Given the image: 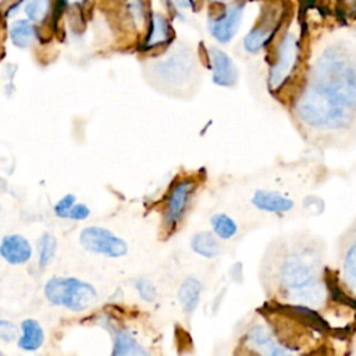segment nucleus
Returning a JSON list of instances; mask_svg holds the SVG:
<instances>
[{"label":"nucleus","instance_id":"nucleus-17","mask_svg":"<svg viewBox=\"0 0 356 356\" xmlns=\"http://www.w3.org/2000/svg\"><path fill=\"white\" fill-rule=\"evenodd\" d=\"M114 356H125V355H147L145 348H142L134 337L127 332L125 330H115L114 331Z\"/></svg>","mask_w":356,"mask_h":356},{"label":"nucleus","instance_id":"nucleus-11","mask_svg":"<svg viewBox=\"0 0 356 356\" xmlns=\"http://www.w3.org/2000/svg\"><path fill=\"white\" fill-rule=\"evenodd\" d=\"M0 253L10 264H22L31 259L32 248L26 238L18 234H11L3 238Z\"/></svg>","mask_w":356,"mask_h":356},{"label":"nucleus","instance_id":"nucleus-8","mask_svg":"<svg viewBox=\"0 0 356 356\" xmlns=\"http://www.w3.org/2000/svg\"><path fill=\"white\" fill-rule=\"evenodd\" d=\"M242 4L229 6L220 18H216L210 22V33L221 43L229 42L238 32L242 19Z\"/></svg>","mask_w":356,"mask_h":356},{"label":"nucleus","instance_id":"nucleus-9","mask_svg":"<svg viewBox=\"0 0 356 356\" xmlns=\"http://www.w3.org/2000/svg\"><path fill=\"white\" fill-rule=\"evenodd\" d=\"M210 61H211V68H213V82L218 86H234L238 79V70L231 60V57L217 49L211 47L210 49Z\"/></svg>","mask_w":356,"mask_h":356},{"label":"nucleus","instance_id":"nucleus-31","mask_svg":"<svg viewBox=\"0 0 356 356\" xmlns=\"http://www.w3.org/2000/svg\"><path fill=\"white\" fill-rule=\"evenodd\" d=\"M211 1H217V3H227V1H231V0H211Z\"/></svg>","mask_w":356,"mask_h":356},{"label":"nucleus","instance_id":"nucleus-14","mask_svg":"<svg viewBox=\"0 0 356 356\" xmlns=\"http://www.w3.org/2000/svg\"><path fill=\"white\" fill-rule=\"evenodd\" d=\"M21 330H22V335L18 339V346L21 349L25 350H36L42 346L43 339H44V334L42 327L39 325V323L36 320L32 318H26L21 323Z\"/></svg>","mask_w":356,"mask_h":356},{"label":"nucleus","instance_id":"nucleus-13","mask_svg":"<svg viewBox=\"0 0 356 356\" xmlns=\"http://www.w3.org/2000/svg\"><path fill=\"white\" fill-rule=\"evenodd\" d=\"M252 203L259 210L270 211V213H282L293 207V202L289 197H285L278 192L261 191V189L254 192L252 197Z\"/></svg>","mask_w":356,"mask_h":356},{"label":"nucleus","instance_id":"nucleus-15","mask_svg":"<svg viewBox=\"0 0 356 356\" xmlns=\"http://www.w3.org/2000/svg\"><path fill=\"white\" fill-rule=\"evenodd\" d=\"M171 38V29L167 19L160 14H153L150 29L145 42V49H152L168 42Z\"/></svg>","mask_w":356,"mask_h":356},{"label":"nucleus","instance_id":"nucleus-18","mask_svg":"<svg viewBox=\"0 0 356 356\" xmlns=\"http://www.w3.org/2000/svg\"><path fill=\"white\" fill-rule=\"evenodd\" d=\"M191 246L193 249V252H196L197 254L211 259L216 257L220 252V245L216 239V236L211 232H199L195 234L192 241H191Z\"/></svg>","mask_w":356,"mask_h":356},{"label":"nucleus","instance_id":"nucleus-3","mask_svg":"<svg viewBox=\"0 0 356 356\" xmlns=\"http://www.w3.org/2000/svg\"><path fill=\"white\" fill-rule=\"evenodd\" d=\"M44 295L51 305L64 306L72 312H81L92 306L97 299L96 289L78 278H50L44 285Z\"/></svg>","mask_w":356,"mask_h":356},{"label":"nucleus","instance_id":"nucleus-24","mask_svg":"<svg viewBox=\"0 0 356 356\" xmlns=\"http://www.w3.org/2000/svg\"><path fill=\"white\" fill-rule=\"evenodd\" d=\"M49 8V0H29L25 13L32 21H40L44 18Z\"/></svg>","mask_w":356,"mask_h":356},{"label":"nucleus","instance_id":"nucleus-16","mask_svg":"<svg viewBox=\"0 0 356 356\" xmlns=\"http://www.w3.org/2000/svg\"><path fill=\"white\" fill-rule=\"evenodd\" d=\"M200 282L193 277L185 278V281L181 284L178 291V299L185 313H192L196 309L200 298Z\"/></svg>","mask_w":356,"mask_h":356},{"label":"nucleus","instance_id":"nucleus-4","mask_svg":"<svg viewBox=\"0 0 356 356\" xmlns=\"http://www.w3.org/2000/svg\"><path fill=\"white\" fill-rule=\"evenodd\" d=\"M79 241L86 250L97 254H104L107 257H121L125 256L128 252L125 241L102 227L83 228Z\"/></svg>","mask_w":356,"mask_h":356},{"label":"nucleus","instance_id":"nucleus-7","mask_svg":"<svg viewBox=\"0 0 356 356\" xmlns=\"http://www.w3.org/2000/svg\"><path fill=\"white\" fill-rule=\"evenodd\" d=\"M280 25V15L275 11L267 13L257 26H254L243 39V47L249 53H257L264 47Z\"/></svg>","mask_w":356,"mask_h":356},{"label":"nucleus","instance_id":"nucleus-21","mask_svg":"<svg viewBox=\"0 0 356 356\" xmlns=\"http://www.w3.org/2000/svg\"><path fill=\"white\" fill-rule=\"evenodd\" d=\"M284 310L288 314H291L292 317L300 320L302 323L312 325L316 330H323L327 327L325 321L316 312H313L305 306H286V307H284Z\"/></svg>","mask_w":356,"mask_h":356},{"label":"nucleus","instance_id":"nucleus-25","mask_svg":"<svg viewBox=\"0 0 356 356\" xmlns=\"http://www.w3.org/2000/svg\"><path fill=\"white\" fill-rule=\"evenodd\" d=\"M343 271L348 282L356 288V245H353L346 256H345V263H343Z\"/></svg>","mask_w":356,"mask_h":356},{"label":"nucleus","instance_id":"nucleus-22","mask_svg":"<svg viewBox=\"0 0 356 356\" xmlns=\"http://www.w3.org/2000/svg\"><path fill=\"white\" fill-rule=\"evenodd\" d=\"M210 221H211L214 232L222 239H229L231 236H234L236 234L238 227H236L235 221L231 217H228L227 214H222V213L214 214Z\"/></svg>","mask_w":356,"mask_h":356},{"label":"nucleus","instance_id":"nucleus-1","mask_svg":"<svg viewBox=\"0 0 356 356\" xmlns=\"http://www.w3.org/2000/svg\"><path fill=\"white\" fill-rule=\"evenodd\" d=\"M312 83L325 89L348 107H356V61L339 47L327 49L317 60Z\"/></svg>","mask_w":356,"mask_h":356},{"label":"nucleus","instance_id":"nucleus-27","mask_svg":"<svg viewBox=\"0 0 356 356\" xmlns=\"http://www.w3.org/2000/svg\"><path fill=\"white\" fill-rule=\"evenodd\" d=\"M75 204V196L74 195H71V193H68V195H65V196H63L58 202H57V204L54 206V213L58 216V217H65V214H67V211L72 207Z\"/></svg>","mask_w":356,"mask_h":356},{"label":"nucleus","instance_id":"nucleus-2","mask_svg":"<svg viewBox=\"0 0 356 356\" xmlns=\"http://www.w3.org/2000/svg\"><path fill=\"white\" fill-rule=\"evenodd\" d=\"M350 107L341 103L325 89L310 83L296 102L299 118L314 128H343L352 120Z\"/></svg>","mask_w":356,"mask_h":356},{"label":"nucleus","instance_id":"nucleus-32","mask_svg":"<svg viewBox=\"0 0 356 356\" xmlns=\"http://www.w3.org/2000/svg\"><path fill=\"white\" fill-rule=\"evenodd\" d=\"M70 1H71V3H79L81 0H70Z\"/></svg>","mask_w":356,"mask_h":356},{"label":"nucleus","instance_id":"nucleus-23","mask_svg":"<svg viewBox=\"0 0 356 356\" xmlns=\"http://www.w3.org/2000/svg\"><path fill=\"white\" fill-rule=\"evenodd\" d=\"M57 241L51 234H43L39 239V266L46 267L56 254Z\"/></svg>","mask_w":356,"mask_h":356},{"label":"nucleus","instance_id":"nucleus-30","mask_svg":"<svg viewBox=\"0 0 356 356\" xmlns=\"http://www.w3.org/2000/svg\"><path fill=\"white\" fill-rule=\"evenodd\" d=\"M177 7L179 8H189L193 6V1L192 0H171Z\"/></svg>","mask_w":356,"mask_h":356},{"label":"nucleus","instance_id":"nucleus-28","mask_svg":"<svg viewBox=\"0 0 356 356\" xmlns=\"http://www.w3.org/2000/svg\"><path fill=\"white\" fill-rule=\"evenodd\" d=\"M89 214H90V210H89L85 204L79 203V204H74V206L67 211L65 217H67V218H72V220H85V218L89 217ZM65 217H64V218H65Z\"/></svg>","mask_w":356,"mask_h":356},{"label":"nucleus","instance_id":"nucleus-5","mask_svg":"<svg viewBox=\"0 0 356 356\" xmlns=\"http://www.w3.org/2000/svg\"><path fill=\"white\" fill-rule=\"evenodd\" d=\"M299 57V43L293 33H286L278 47L277 61L273 64L268 76L271 90L278 89L292 74Z\"/></svg>","mask_w":356,"mask_h":356},{"label":"nucleus","instance_id":"nucleus-19","mask_svg":"<svg viewBox=\"0 0 356 356\" xmlns=\"http://www.w3.org/2000/svg\"><path fill=\"white\" fill-rule=\"evenodd\" d=\"M163 75L164 76H170V78H181L184 76V74L186 71H189V68L192 67V58L191 56L188 57V54H174L171 58L165 60L163 64L159 65Z\"/></svg>","mask_w":356,"mask_h":356},{"label":"nucleus","instance_id":"nucleus-6","mask_svg":"<svg viewBox=\"0 0 356 356\" xmlns=\"http://www.w3.org/2000/svg\"><path fill=\"white\" fill-rule=\"evenodd\" d=\"M280 275L281 282L289 291V296L317 285L314 268L300 256L289 257L282 264Z\"/></svg>","mask_w":356,"mask_h":356},{"label":"nucleus","instance_id":"nucleus-29","mask_svg":"<svg viewBox=\"0 0 356 356\" xmlns=\"http://www.w3.org/2000/svg\"><path fill=\"white\" fill-rule=\"evenodd\" d=\"M17 334V330L14 327V324L6 321V320H1L0 321V337L1 339L4 341H11Z\"/></svg>","mask_w":356,"mask_h":356},{"label":"nucleus","instance_id":"nucleus-26","mask_svg":"<svg viewBox=\"0 0 356 356\" xmlns=\"http://www.w3.org/2000/svg\"><path fill=\"white\" fill-rule=\"evenodd\" d=\"M136 289L139 296L146 302H153L156 298V288L149 280H139L136 282Z\"/></svg>","mask_w":356,"mask_h":356},{"label":"nucleus","instance_id":"nucleus-20","mask_svg":"<svg viewBox=\"0 0 356 356\" xmlns=\"http://www.w3.org/2000/svg\"><path fill=\"white\" fill-rule=\"evenodd\" d=\"M33 36H35L33 26L26 19H18L10 28L11 42L17 47H26L33 40Z\"/></svg>","mask_w":356,"mask_h":356},{"label":"nucleus","instance_id":"nucleus-10","mask_svg":"<svg viewBox=\"0 0 356 356\" xmlns=\"http://www.w3.org/2000/svg\"><path fill=\"white\" fill-rule=\"evenodd\" d=\"M195 184L192 181H182L177 184L168 197L167 210H165V224L174 225L177 221H179L181 216L184 214V210L188 204V197L191 192L193 191Z\"/></svg>","mask_w":356,"mask_h":356},{"label":"nucleus","instance_id":"nucleus-12","mask_svg":"<svg viewBox=\"0 0 356 356\" xmlns=\"http://www.w3.org/2000/svg\"><path fill=\"white\" fill-rule=\"evenodd\" d=\"M246 342L252 349H254L259 353L274 356L288 353V350L278 345L273 335L270 334V331L263 325L252 327L246 335Z\"/></svg>","mask_w":356,"mask_h":356}]
</instances>
